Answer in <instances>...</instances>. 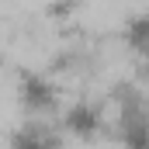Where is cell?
Masks as SVG:
<instances>
[{
    "label": "cell",
    "mask_w": 149,
    "mask_h": 149,
    "mask_svg": "<svg viewBox=\"0 0 149 149\" xmlns=\"http://www.w3.org/2000/svg\"><path fill=\"white\" fill-rule=\"evenodd\" d=\"M66 135L52 118H28L21 114V121L7 132V146L3 149H66Z\"/></svg>",
    "instance_id": "4"
},
{
    "label": "cell",
    "mask_w": 149,
    "mask_h": 149,
    "mask_svg": "<svg viewBox=\"0 0 149 149\" xmlns=\"http://www.w3.org/2000/svg\"><path fill=\"white\" fill-rule=\"evenodd\" d=\"M56 114H59L56 125L73 142H97L104 132H111V111H108V104L97 101V97H87V94L73 97V101H63V108Z\"/></svg>",
    "instance_id": "3"
},
{
    "label": "cell",
    "mask_w": 149,
    "mask_h": 149,
    "mask_svg": "<svg viewBox=\"0 0 149 149\" xmlns=\"http://www.w3.org/2000/svg\"><path fill=\"white\" fill-rule=\"evenodd\" d=\"M111 132L125 149H135L149 139V101L132 83H121L111 97Z\"/></svg>",
    "instance_id": "2"
},
{
    "label": "cell",
    "mask_w": 149,
    "mask_h": 149,
    "mask_svg": "<svg viewBox=\"0 0 149 149\" xmlns=\"http://www.w3.org/2000/svg\"><path fill=\"white\" fill-rule=\"evenodd\" d=\"M121 45L149 70V10H132L121 21Z\"/></svg>",
    "instance_id": "5"
},
{
    "label": "cell",
    "mask_w": 149,
    "mask_h": 149,
    "mask_svg": "<svg viewBox=\"0 0 149 149\" xmlns=\"http://www.w3.org/2000/svg\"><path fill=\"white\" fill-rule=\"evenodd\" d=\"M135 149H149V139H146V142H142V146H135Z\"/></svg>",
    "instance_id": "6"
},
{
    "label": "cell",
    "mask_w": 149,
    "mask_h": 149,
    "mask_svg": "<svg viewBox=\"0 0 149 149\" xmlns=\"http://www.w3.org/2000/svg\"><path fill=\"white\" fill-rule=\"evenodd\" d=\"M14 104L28 118H52L63 108V87L49 70L21 66L14 76Z\"/></svg>",
    "instance_id": "1"
}]
</instances>
